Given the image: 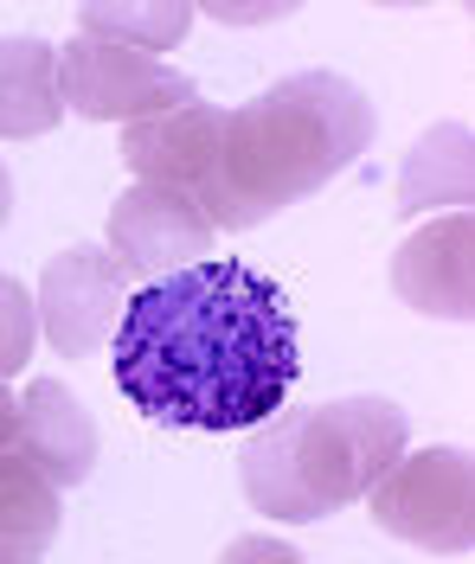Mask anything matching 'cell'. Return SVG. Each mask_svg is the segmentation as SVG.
<instances>
[{
	"mask_svg": "<svg viewBox=\"0 0 475 564\" xmlns=\"http://www.w3.org/2000/svg\"><path fill=\"white\" fill-rule=\"evenodd\" d=\"M469 122L463 116H450L438 129H424V135L411 141V154H404L399 167V212L404 218H418V212H469V180H475V161H469Z\"/></svg>",
	"mask_w": 475,
	"mask_h": 564,
	"instance_id": "obj_12",
	"label": "cell"
},
{
	"mask_svg": "<svg viewBox=\"0 0 475 564\" xmlns=\"http://www.w3.org/2000/svg\"><path fill=\"white\" fill-rule=\"evenodd\" d=\"M219 564H309L295 552L290 539H270V532H245V539H231L219 552Z\"/></svg>",
	"mask_w": 475,
	"mask_h": 564,
	"instance_id": "obj_16",
	"label": "cell"
},
{
	"mask_svg": "<svg viewBox=\"0 0 475 564\" xmlns=\"http://www.w3.org/2000/svg\"><path fill=\"white\" fill-rule=\"evenodd\" d=\"M7 212H13V174H7V161H0V225H7Z\"/></svg>",
	"mask_w": 475,
	"mask_h": 564,
	"instance_id": "obj_19",
	"label": "cell"
},
{
	"mask_svg": "<svg viewBox=\"0 0 475 564\" xmlns=\"http://www.w3.org/2000/svg\"><path fill=\"white\" fill-rule=\"evenodd\" d=\"M122 302H129V276H122V263L104 245L58 250L39 270V289H33L39 340H52V352H65V359H84V352L110 347L116 321H122Z\"/></svg>",
	"mask_w": 475,
	"mask_h": 564,
	"instance_id": "obj_6",
	"label": "cell"
},
{
	"mask_svg": "<svg viewBox=\"0 0 475 564\" xmlns=\"http://www.w3.org/2000/svg\"><path fill=\"white\" fill-rule=\"evenodd\" d=\"M213 245H219V231L206 225V212L186 193H161V186H129L110 206V225H104V250L122 263L129 282L193 270L213 257Z\"/></svg>",
	"mask_w": 475,
	"mask_h": 564,
	"instance_id": "obj_7",
	"label": "cell"
},
{
	"mask_svg": "<svg viewBox=\"0 0 475 564\" xmlns=\"http://www.w3.org/2000/svg\"><path fill=\"white\" fill-rule=\"evenodd\" d=\"M379 135V109L341 70H290L251 104L225 109L219 161L193 206L213 231H251L283 206L322 193Z\"/></svg>",
	"mask_w": 475,
	"mask_h": 564,
	"instance_id": "obj_2",
	"label": "cell"
},
{
	"mask_svg": "<svg viewBox=\"0 0 475 564\" xmlns=\"http://www.w3.org/2000/svg\"><path fill=\"white\" fill-rule=\"evenodd\" d=\"M58 104H65V116H84V122H142L161 109L199 104V84L168 58L77 33L72 45H58Z\"/></svg>",
	"mask_w": 475,
	"mask_h": 564,
	"instance_id": "obj_5",
	"label": "cell"
},
{
	"mask_svg": "<svg viewBox=\"0 0 475 564\" xmlns=\"http://www.w3.org/2000/svg\"><path fill=\"white\" fill-rule=\"evenodd\" d=\"M206 13H213V20H225V26H257V20H283V13H295V0H277V7H238V0H213Z\"/></svg>",
	"mask_w": 475,
	"mask_h": 564,
	"instance_id": "obj_17",
	"label": "cell"
},
{
	"mask_svg": "<svg viewBox=\"0 0 475 564\" xmlns=\"http://www.w3.org/2000/svg\"><path fill=\"white\" fill-rule=\"evenodd\" d=\"M411 449V417L392 398H334V404H283L257 423L238 449V481L263 520L315 527L341 507L366 500V488Z\"/></svg>",
	"mask_w": 475,
	"mask_h": 564,
	"instance_id": "obj_3",
	"label": "cell"
},
{
	"mask_svg": "<svg viewBox=\"0 0 475 564\" xmlns=\"http://www.w3.org/2000/svg\"><path fill=\"white\" fill-rule=\"evenodd\" d=\"M392 295L431 321H469V302H475V218L469 212L431 218L392 250Z\"/></svg>",
	"mask_w": 475,
	"mask_h": 564,
	"instance_id": "obj_9",
	"label": "cell"
},
{
	"mask_svg": "<svg viewBox=\"0 0 475 564\" xmlns=\"http://www.w3.org/2000/svg\"><path fill=\"white\" fill-rule=\"evenodd\" d=\"M13 456L52 488H84L97 468V417L90 404H77L65 379H33L20 391V430H13Z\"/></svg>",
	"mask_w": 475,
	"mask_h": 564,
	"instance_id": "obj_10",
	"label": "cell"
},
{
	"mask_svg": "<svg viewBox=\"0 0 475 564\" xmlns=\"http://www.w3.org/2000/svg\"><path fill=\"white\" fill-rule=\"evenodd\" d=\"M58 488L33 475L26 462L0 456V564H39L58 539Z\"/></svg>",
	"mask_w": 475,
	"mask_h": 564,
	"instance_id": "obj_13",
	"label": "cell"
},
{
	"mask_svg": "<svg viewBox=\"0 0 475 564\" xmlns=\"http://www.w3.org/2000/svg\"><path fill=\"white\" fill-rule=\"evenodd\" d=\"M219 129H225L219 104H181V109H161V116H142V122H122L116 154L136 174V186L199 199V186L213 180V161H219Z\"/></svg>",
	"mask_w": 475,
	"mask_h": 564,
	"instance_id": "obj_8",
	"label": "cell"
},
{
	"mask_svg": "<svg viewBox=\"0 0 475 564\" xmlns=\"http://www.w3.org/2000/svg\"><path fill=\"white\" fill-rule=\"evenodd\" d=\"M77 33L161 58L193 33V0H84Z\"/></svg>",
	"mask_w": 475,
	"mask_h": 564,
	"instance_id": "obj_14",
	"label": "cell"
},
{
	"mask_svg": "<svg viewBox=\"0 0 475 564\" xmlns=\"http://www.w3.org/2000/svg\"><path fill=\"white\" fill-rule=\"evenodd\" d=\"M39 347V321H33V289L20 276L0 270V386L13 372H26V359Z\"/></svg>",
	"mask_w": 475,
	"mask_h": 564,
	"instance_id": "obj_15",
	"label": "cell"
},
{
	"mask_svg": "<svg viewBox=\"0 0 475 564\" xmlns=\"http://www.w3.org/2000/svg\"><path fill=\"white\" fill-rule=\"evenodd\" d=\"M373 527L399 545L463 558L475 539V468L469 449H404L373 488H366Z\"/></svg>",
	"mask_w": 475,
	"mask_h": 564,
	"instance_id": "obj_4",
	"label": "cell"
},
{
	"mask_svg": "<svg viewBox=\"0 0 475 564\" xmlns=\"http://www.w3.org/2000/svg\"><path fill=\"white\" fill-rule=\"evenodd\" d=\"M58 122V45L39 33H0V141L52 135Z\"/></svg>",
	"mask_w": 475,
	"mask_h": 564,
	"instance_id": "obj_11",
	"label": "cell"
},
{
	"mask_svg": "<svg viewBox=\"0 0 475 564\" xmlns=\"http://www.w3.org/2000/svg\"><path fill=\"white\" fill-rule=\"evenodd\" d=\"M13 430H20V398H13V391L0 386V456L13 449Z\"/></svg>",
	"mask_w": 475,
	"mask_h": 564,
	"instance_id": "obj_18",
	"label": "cell"
},
{
	"mask_svg": "<svg viewBox=\"0 0 475 564\" xmlns=\"http://www.w3.org/2000/svg\"><path fill=\"white\" fill-rule=\"evenodd\" d=\"M116 391L168 430H257L290 404L302 334L283 282L206 257L193 270L136 282L110 334Z\"/></svg>",
	"mask_w": 475,
	"mask_h": 564,
	"instance_id": "obj_1",
	"label": "cell"
}]
</instances>
